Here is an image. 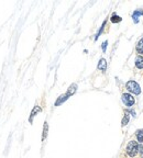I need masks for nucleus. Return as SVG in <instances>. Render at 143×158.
<instances>
[{
  "label": "nucleus",
  "instance_id": "obj_14",
  "mask_svg": "<svg viewBox=\"0 0 143 158\" xmlns=\"http://www.w3.org/2000/svg\"><path fill=\"white\" fill-rule=\"evenodd\" d=\"M137 138L139 143H142L143 142V130H140V131L137 132Z\"/></svg>",
  "mask_w": 143,
  "mask_h": 158
},
{
  "label": "nucleus",
  "instance_id": "obj_8",
  "mask_svg": "<svg viewBox=\"0 0 143 158\" xmlns=\"http://www.w3.org/2000/svg\"><path fill=\"white\" fill-rule=\"evenodd\" d=\"M135 66H137V68H139V69H142L143 68V57L142 56H138V57L135 58Z\"/></svg>",
  "mask_w": 143,
  "mask_h": 158
},
{
  "label": "nucleus",
  "instance_id": "obj_4",
  "mask_svg": "<svg viewBox=\"0 0 143 158\" xmlns=\"http://www.w3.org/2000/svg\"><path fill=\"white\" fill-rule=\"evenodd\" d=\"M68 98H70V96H68V94L67 93H65V94H62L61 97L58 98L57 100L55 101V106H60V104H62L63 103V102H64V101H66L67 99H68Z\"/></svg>",
  "mask_w": 143,
  "mask_h": 158
},
{
  "label": "nucleus",
  "instance_id": "obj_13",
  "mask_svg": "<svg viewBox=\"0 0 143 158\" xmlns=\"http://www.w3.org/2000/svg\"><path fill=\"white\" fill-rule=\"evenodd\" d=\"M129 120H130V115L128 114V112H125V118H123V120H122V122H121V125H122V126H125V125L128 124Z\"/></svg>",
  "mask_w": 143,
  "mask_h": 158
},
{
  "label": "nucleus",
  "instance_id": "obj_15",
  "mask_svg": "<svg viewBox=\"0 0 143 158\" xmlns=\"http://www.w3.org/2000/svg\"><path fill=\"white\" fill-rule=\"evenodd\" d=\"M138 152L140 153V155H141V158H143V145H139L138 146Z\"/></svg>",
  "mask_w": 143,
  "mask_h": 158
},
{
  "label": "nucleus",
  "instance_id": "obj_2",
  "mask_svg": "<svg viewBox=\"0 0 143 158\" xmlns=\"http://www.w3.org/2000/svg\"><path fill=\"white\" fill-rule=\"evenodd\" d=\"M138 143L137 142H134V141H130L129 144L127 145V153H128V155L131 156V157H134V156L137 155L138 153Z\"/></svg>",
  "mask_w": 143,
  "mask_h": 158
},
{
  "label": "nucleus",
  "instance_id": "obj_1",
  "mask_svg": "<svg viewBox=\"0 0 143 158\" xmlns=\"http://www.w3.org/2000/svg\"><path fill=\"white\" fill-rule=\"evenodd\" d=\"M127 89H128V91L131 92V93H134V94H140L141 93V88L139 84L133 80H130V81L127 82V85H125Z\"/></svg>",
  "mask_w": 143,
  "mask_h": 158
},
{
  "label": "nucleus",
  "instance_id": "obj_5",
  "mask_svg": "<svg viewBox=\"0 0 143 158\" xmlns=\"http://www.w3.org/2000/svg\"><path fill=\"white\" fill-rule=\"evenodd\" d=\"M42 111V109L40 108L39 106H34V109L32 110V112H31V115H30V118H29V121H30V123H32V121H33V118L35 116V114L39 112H41Z\"/></svg>",
  "mask_w": 143,
  "mask_h": 158
},
{
  "label": "nucleus",
  "instance_id": "obj_12",
  "mask_svg": "<svg viewBox=\"0 0 143 158\" xmlns=\"http://www.w3.org/2000/svg\"><path fill=\"white\" fill-rule=\"evenodd\" d=\"M143 14V11H134L133 14H132V19H133L134 23H138L139 20H138V17L139 15H142Z\"/></svg>",
  "mask_w": 143,
  "mask_h": 158
},
{
  "label": "nucleus",
  "instance_id": "obj_3",
  "mask_svg": "<svg viewBox=\"0 0 143 158\" xmlns=\"http://www.w3.org/2000/svg\"><path fill=\"white\" fill-rule=\"evenodd\" d=\"M122 101H123V103L125 104L127 106H132L134 104V98L132 94L130 93H123L122 94Z\"/></svg>",
  "mask_w": 143,
  "mask_h": 158
},
{
  "label": "nucleus",
  "instance_id": "obj_9",
  "mask_svg": "<svg viewBox=\"0 0 143 158\" xmlns=\"http://www.w3.org/2000/svg\"><path fill=\"white\" fill-rule=\"evenodd\" d=\"M137 52L139 54H143V39H141L137 44Z\"/></svg>",
  "mask_w": 143,
  "mask_h": 158
},
{
  "label": "nucleus",
  "instance_id": "obj_11",
  "mask_svg": "<svg viewBox=\"0 0 143 158\" xmlns=\"http://www.w3.org/2000/svg\"><path fill=\"white\" fill-rule=\"evenodd\" d=\"M47 132H49V125H47V122L44 123V128H43V136H42V141H44L47 136Z\"/></svg>",
  "mask_w": 143,
  "mask_h": 158
},
{
  "label": "nucleus",
  "instance_id": "obj_7",
  "mask_svg": "<svg viewBox=\"0 0 143 158\" xmlns=\"http://www.w3.org/2000/svg\"><path fill=\"white\" fill-rule=\"evenodd\" d=\"M76 90H77V85L76 84H72V85L70 86V88H68L66 93L70 97V96H73V94L76 92Z\"/></svg>",
  "mask_w": 143,
  "mask_h": 158
},
{
  "label": "nucleus",
  "instance_id": "obj_10",
  "mask_svg": "<svg viewBox=\"0 0 143 158\" xmlns=\"http://www.w3.org/2000/svg\"><path fill=\"white\" fill-rule=\"evenodd\" d=\"M121 20H122L121 17L117 15L116 13H113V14L111 15V18H110V21L112 22V23H118V22H120Z\"/></svg>",
  "mask_w": 143,
  "mask_h": 158
},
{
  "label": "nucleus",
  "instance_id": "obj_16",
  "mask_svg": "<svg viewBox=\"0 0 143 158\" xmlns=\"http://www.w3.org/2000/svg\"><path fill=\"white\" fill-rule=\"evenodd\" d=\"M107 44H108V41H105V42L102 43V45H101V47H102V51H104V52H106V49H107Z\"/></svg>",
  "mask_w": 143,
  "mask_h": 158
},
{
  "label": "nucleus",
  "instance_id": "obj_6",
  "mask_svg": "<svg viewBox=\"0 0 143 158\" xmlns=\"http://www.w3.org/2000/svg\"><path fill=\"white\" fill-rule=\"evenodd\" d=\"M98 69L102 70V71H105L107 69V62L105 58H101L100 61H99V63H98Z\"/></svg>",
  "mask_w": 143,
  "mask_h": 158
}]
</instances>
